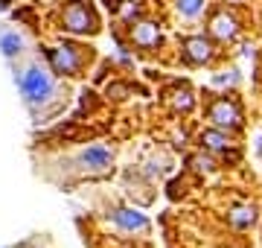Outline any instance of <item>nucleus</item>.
<instances>
[{
    "mask_svg": "<svg viewBox=\"0 0 262 248\" xmlns=\"http://www.w3.org/2000/svg\"><path fill=\"white\" fill-rule=\"evenodd\" d=\"M210 120H213L215 126H222V129H233V126H239V111H236L227 99H219V102L210 108Z\"/></svg>",
    "mask_w": 262,
    "mask_h": 248,
    "instance_id": "20e7f679",
    "label": "nucleus"
},
{
    "mask_svg": "<svg viewBox=\"0 0 262 248\" xmlns=\"http://www.w3.org/2000/svg\"><path fill=\"white\" fill-rule=\"evenodd\" d=\"M201 143L210 146V149H227V137L219 132H204L201 134Z\"/></svg>",
    "mask_w": 262,
    "mask_h": 248,
    "instance_id": "9b49d317",
    "label": "nucleus"
},
{
    "mask_svg": "<svg viewBox=\"0 0 262 248\" xmlns=\"http://www.w3.org/2000/svg\"><path fill=\"white\" fill-rule=\"evenodd\" d=\"M184 53H187L189 61H210L213 58V47H210V41L204 38H187L184 41Z\"/></svg>",
    "mask_w": 262,
    "mask_h": 248,
    "instance_id": "0eeeda50",
    "label": "nucleus"
},
{
    "mask_svg": "<svg viewBox=\"0 0 262 248\" xmlns=\"http://www.w3.org/2000/svg\"><path fill=\"white\" fill-rule=\"evenodd\" d=\"M20 47H24V41H20L18 32H6V35H0V50H3V56L6 58L20 56Z\"/></svg>",
    "mask_w": 262,
    "mask_h": 248,
    "instance_id": "9d476101",
    "label": "nucleus"
},
{
    "mask_svg": "<svg viewBox=\"0 0 262 248\" xmlns=\"http://www.w3.org/2000/svg\"><path fill=\"white\" fill-rule=\"evenodd\" d=\"M76 167L82 172H91V175H99L111 167V152L102 149V146H91V149H84L79 158H76Z\"/></svg>",
    "mask_w": 262,
    "mask_h": 248,
    "instance_id": "f03ea898",
    "label": "nucleus"
},
{
    "mask_svg": "<svg viewBox=\"0 0 262 248\" xmlns=\"http://www.w3.org/2000/svg\"><path fill=\"white\" fill-rule=\"evenodd\" d=\"M210 32H213L215 38H222V41L233 38V35H236V20L222 12V15H215V18L210 20Z\"/></svg>",
    "mask_w": 262,
    "mask_h": 248,
    "instance_id": "1a4fd4ad",
    "label": "nucleus"
},
{
    "mask_svg": "<svg viewBox=\"0 0 262 248\" xmlns=\"http://www.w3.org/2000/svg\"><path fill=\"white\" fill-rule=\"evenodd\" d=\"M50 61L58 73H76L79 70V56L76 47H61V50H50Z\"/></svg>",
    "mask_w": 262,
    "mask_h": 248,
    "instance_id": "39448f33",
    "label": "nucleus"
},
{
    "mask_svg": "<svg viewBox=\"0 0 262 248\" xmlns=\"http://www.w3.org/2000/svg\"><path fill=\"white\" fill-rule=\"evenodd\" d=\"M114 222H117L120 228H125V231H146V228H149L146 216L137 213V210H128V208L114 210Z\"/></svg>",
    "mask_w": 262,
    "mask_h": 248,
    "instance_id": "423d86ee",
    "label": "nucleus"
},
{
    "mask_svg": "<svg viewBox=\"0 0 262 248\" xmlns=\"http://www.w3.org/2000/svg\"><path fill=\"white\" fill-rule=\"evenodd\" d=\"M178 9L187 15V18H195L198 12L204 9V0H178Z\"/></svg>",
    "mask_w": 262,
    "mask_h": 248,
    "instance_id": "f8f14e48",
    "label": "nucleus"
},
{
    "mask_svg": "<svg viewBox=\"0 0 262 248\" xmlns=\"http://www.w3.org/2000/svg\"><path fill=\"white\" fill-rule=\"evenodd\" d=\"M230 219H233L236 225H245V222H251V219H253V213L248 216V210H233V216H230Z\"/></svg>",
    "mask_w": 262,
    "mask_h": 248,
    "instance_id": "ddd939ff",
    "label": "nucleus"
},
{
    "mask_svg": "<svg viewBox=\"0 0 262 248\" xmlns=\"http://www.w3.org/2000/svg\"><path fill=\"white\" fill-rule=\"evenodd\" d=\"M18 88H20V94H24V99H27L32 108H35V105H47L50 99H53V94H56L50 73L47 70H41L38 65H29L27 70L20 73Z\"/></svg>",
    "mask_w": 262,
    "mask_h": 248,
    "instance_id": "f257e3e1",
    "label": "nucleus"
},
{
    "mask_svg": "<svg viewBox=\"0 0 262 248\" xmlns=\"http://www.w3.org/2000/svg\"><path fill=\"white\" fill-rule=\"evenodd\" d=\"M131 35H134V44H140V47H155L160 38V32L155 24H149V20H143V24H137V27L131 29Z\"/></svg>",
    "mask_w": 262,
    "mask_h": 248,
    "instance_id": "6e6552de",
    "label": "nucleus"
},
{
    "mask_svg": "<svg viewBox=\"0 0 262 248\" xmlns=\"http://www.w3.org/2000/svg\"><path fill=\"white\" fill-rule=\"evenodd\" d=\"M64 27L70 32H88V29L96 27V18L84 3H70L64 9Z\"/></svg>",
    "mask_w": 262,
    "mask_h": 248,
    "instance_id": "7ed1b4c3",
    "label": "nucleus"
}]
</instances>
